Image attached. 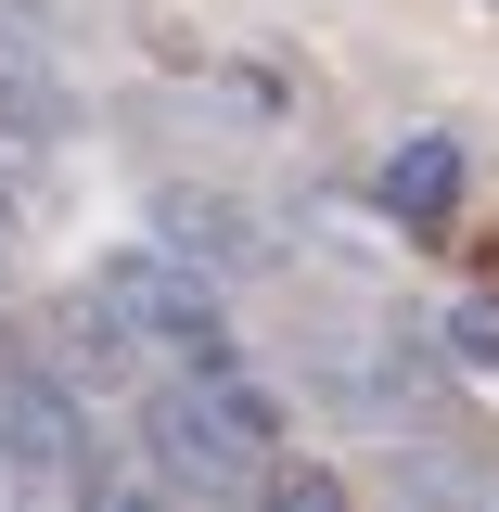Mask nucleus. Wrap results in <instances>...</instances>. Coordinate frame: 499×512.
Returning a JSON list of instances; mask_svg holds the SVG:
<instances>
[{"instance_id": "obj_1", "label": "nucleus", "mask_w": 499, "mask_h": 512, "mask_svg": "<svg viewBox=\"0 0 499 512\" xmlns=\"http://www.w3.org/2000/svg\"><path fill=\"white\" fill-rule=\"evenodd\" d=\"M90 295H116L128 333L154 346V359H180V372H218L231 359V308H218V269H192L180 244H128L90 269Z\"/></svg>"}, {"instance_id": "obj_2", "label": "nucleus", "mask_w": 499, "mask_h": 512, "mask_svg": "<svg viewBox=\"0 0 499 512\" xmlns=\"http://www.w3.org/2000/svg\"><path fill=\"white\" fill-rule=\"evenodd\" d=\"M141 448H154V474L192 487V500H244V487H269V448L205 397V372H180V384L141 397Z\"/></svg>"}, {"instance_id": "obj_3", "label": "nucleus", "mask_w": 499, "mask_h": 512, "mask_svg": "<svg viewBox=\"0 0 499 512\" xmlns=\"http://www.w3.org/2000/svg\"><path fill=\"white\" fill-rule=\"evenodd\" d=\"M0 474H26V487H90V410H77L64 372L0 359Z\"/></svg>"}, {"instance_id": "obj_4", "label": "nucleus", "mask_w": 499, "mask_h": 512, "mask_svg": "<svg viewBox=\"0 0 499 512\" xmlns=\"http://www.w3.org/2000/svg\"><path fill=\"white\" fill-rule=\"evenodd\" d=\"M154 244H180L192 269H218V282H269L282 269V231L256 218V205H231V192H154Z\"/></svg>"}, {"instance_id": "obj_5", "label": "nucleus", "mask_w": 499, "mask_h": 512, "mask_svg": "<svg viewBox=\"0 0 499 512\" xmlns=\"http://www.w3.org/2000/svg\"><path fill=\"white\" fill-rule=\"evenodd\" d=\"M384 205H397L410 231H448V218H461V154H448V141H397V167H384Z\"/></svg>"}, {"instance_id": "obj_6", "label": "nucleus", "mask_w": 499, "mask_h": 512, "mask_svg": "<svg viewBox=\"0 0 499 512\" xmlns=\"http://www.w3.org/2000/svg\"><path fill=\"white\" fill-rule=\"evenodd\" d=\"M64 116H77V103H64L52 52H26V39H0V141H52Z\"/></svg>"}, {"instance_id": "obj_7", "label": "nucleus", "mask_w": 499, "mask_h": 512, "mask_svg": "<svg viewBox=\"0 0 499 512\" xmlns=\"http://www.w3.org/2000/svg\"><path fill=\"white\" fill-rule=\"evenodd\" d=\"M205 397H218V410H231V423H244L256 448H282V423H295V410H282V384H256V372H231V359L205 372Z\"/></svg>"}, {"instance_id": "obj_8", "label": "nucleus", "mask_w": 499, "mask_h": 512, "mask_svg": "<svg viewBox=\"0 0 499 512\" xmlns=\"http://www.w3.org/2000/svg\"><path fill=\"white\" fill-rule=\"evenodd\" d=\"M448 346H461V372H499V295L448 308Z\"/></svg>"}, {"instance_id": "obj_9", "label": "nucleus", "mask_w": 499, "mask_h": 512, "mask_svg": "<svg viewBox=\"0 0 499 512\" xmlns=\"http://www.w3.org/2000/svg\"><path fill=\"white\" fill-rule=\"evenodd\" d=\"M0 218H13V180H0Z\"/></svg>"}]
</instances>
